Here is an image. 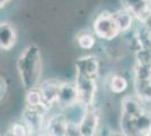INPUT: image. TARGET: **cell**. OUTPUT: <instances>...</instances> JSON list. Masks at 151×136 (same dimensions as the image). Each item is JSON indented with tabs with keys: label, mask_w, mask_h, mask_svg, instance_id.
Here are the masks:
<instances>
[{
	"label": "cell",
	"mask_w": 151,
	"mask_h": 136,
	"mask_svg": "<svg viewBox=\"0 0 151 136\" xmlns=\"http://www.w3.org/2000/svg\"><path fill=\"white\" fill-rule=\"evenodd\" d=\"M17 71L26 91L37 89L42 75V55L37 45H27L17 59Z\"/></svg>",
	"instance_id": "cell-1"
},
{
	"label": "cell",
	"mask_w": 151,
	"mask_h": 136,
	"mask_svg": "<svg viewBox=\"0 0 151 136\" xmlns=\"http://www.w3.org/2000/svg\"><path fill=\"white\" fill-rule=\"evenodd\" d=\"M120 128L122 136H148L151 128V112L147 110L138 116L121 115Z\"/></svg>",
	"instance_id": "cell-2"
},
{
	"label": "cell",
	"mask_w": 151,
	"mask_h": 136,
	"mask_svg": "<svg viewBox=\"0 0 151 136\" xmlns=\"http://www.w3.org/2000/svg\"><path fill=\"white\" fill-rule=\"evenodd\" d=\"M93 30L95 36L104 41H113L122 34L113 13H109L107 10H104L96 16L93 24Z\"/></svg>",
	"instance_id": "cell-3"
},
{
	"label": "cell",
	"mask_w": 151,
	"mask_h": 136,
	"mask_svg": "<svg viewBox=\"0 0 151 136\" xmlns=\"http://www.w3.org/2000/svg\"><path fill=\"white\" fill-rule=\"evenodd\" d=\"M76 85L78 89L79 101L87 105L88 108L95 107V99L97 94V79L82 75H76Z\"/></svg>",
	"instance_id": "cell-4"
},
{
	"label": "cell",
	"mask_w": 151,
	"mask_h": 136,
	"mask_svg": "<svg viewBox=\"0 0 151 136\" xmlns=\"http://www.w3.org/2000/svg\"><path fill=\"white\" fill-rule=\"evenodd\" d=\"M45 113L46 111L44 110L26 105L22 113V121L25 124L31 133H44L45 123H46L44 119Z\"/></svg>",
	"instance_id": "cell-5"
},
{
	"label": "cell",
	"mask_w": 151,
	"mask_h": 136,
	"mask_svg": "<svg viewBox=\"0 0 151 136\" xmlns=\"http://www.w3.org/2000/svg\"><path fill=\"white\" fill-rule=\"evenodd\" d=\"M61 83L62 82H59L55 78H50L41 82L38 85L37 89L41 92L43 102L47 109H50L53 104H57Z\"/></svg>",
	"instance_id": "cell-6"
},
{
	"label": "cell",
	"mask_w": 151,
	"mask_h": 136,
	"mask_svg": "<svg viewBox=\"0 0 151 136\" xmlns=\"http://www.w3.org/2000/svg\"><path fill=\"white\" fill-rule=\"evenodd\" d=\"M79 102V95H78V89L76 82H63L61 83L59 97H58L57 104L62 110L71 107L72 104Z\"/></svg>",
	"instance_id": "cell-7"
},
{
	"label": "cell",
	"mask_w": 151,
	"mask_h": 136,
	"mask_svg": "<svg viewBox=\"0 0 151 136\" xmlns=\"http://www.w3.org/2000/svg\"><path fill=\"white\" fill-rule=\"evenodd\" d=\"M76 71L78 75L87 76L97 79L99 75V61L96 56L87 55L77 59L76 61Z\"/></svg>",
	"instance_id": "cell-8"
},
{
	"label": "cell",
	"mask_w": 151,
	"mask_h": 136,
	"mask_svg": "<svg viewBox=\"0 0 151 136\" xmlns=\"http://www.w3.org/2000/svg\"><path fill=\"white\" fill-rule=\"evenodd\" d=\"M121 4L141 24L151 14L150 0H121Z\"/></svg>",
	"instance_id": "cell-9"
},
{
	"label": "cell",
	"mask_w": 151,
	"mask_h": 136,
	"mask_svg": "<svg viewBox=\"0 0 151 136\" xmlns=\"http://www.w3.org/2000/svg\"><path fill=\"white\" fill-rule=\"evenodd\" d=\"M101 127V113L95 107L89 108L85 118L79 125L82 136H97Z\"/></svg>",
	"instance_id": "cell-10"
},
{
	"label": "cell",
	"mask_w": 151,
	"mask_h": 136,
	"mask_svg": "<svg viewBox=\"0 0 151 136\" xmlns=\"http://www.w3.org/2000/svg\"><path fill=\"white\" fill-rule=\"evenodd\" d=\"M69 123L64 113H54L46 120L44 133L47 136H65Z\"/></svg>",
	"instance_id": "cell-11"
},
{
	"label": "cell",
	"mask_w": 151,
	"mask_h": 136,
	"mask_svg": "<svg viewBox=\"0 0 151 136\" xmlns=\"http://www.w3.org/2000/svg\"><path fill=\"white\" fill-rule=\"evenodd\" d=\"M17 42L16 30L10 23L1 22L0 23V50L8 51L15 47Z\"/></svg>",
	"instance_id": "cell-12"
},
{
	"label": "cell",
	"mask_w": 151,
	"mask_h": 136,
	"mask_svg": "<svg viewBox=\"0 0 151 136\" xmlns=\"http://www.w3.org/2000/svg\"><path fill=\"white\" fill-rule=\"evenodd\" d=\"M88 110H89L88 107L79 101L77 103L72 104L69 108H67L65 110H63V113H64V116L67 118L68 123L79 126Z\"/></svg>",
	"instance_id": "cell-13"
},
{
	"label": "cell",
	"mask_w": 151,
	"mask_h": 136,
	"mask_svg": "<svg viewBox=\"0 0 151 136\" xmlns=\"http://www.w3.org/2000/svg\"><path fill=\"white\" fill-rule=\"evenodd\" d=\"M113 15L117 22V24H119L121 33H127L131 31L133 24H134V20H135L132 14L127 12L124 8H122V9H119L115 13H113Z\"/></svg>",
	"instance_id": "cell-14"
},
{
	"label": "cell",
	"mask_w": 151,
	"mask_h": 136,
	"mask_svg": "<svg viewBox=\"0 0 151 136\" xmlns=\"http://www.w3.org/2000/svg\"><path fill=\"white\" fill-rule=\"evenodd\" d=\"M108 87L114 94H122L124 93L129 87V81L125 76L121 74H114L109 77L108 81Z\"/></svg>",
	"instance_id": "cell-15"
},
{
	"label": "cell",
	"mask_w": 151,
	"mask_h": 136,
	"mask_svg": "<svg viewBox=\"0 0 151 136\" xmlns=\"http://www.w3.org/2000/svg\"><path fill=\"white\" fill-rule=\"evenodd\" d=\"M134 94L143 102H151V81H134Z\"/></svg>",
	"instance_id": "cell-16"
},
{
	"label": "cell",
	"mask_w": 151,
	"mask_h": 136,
	"mask_svg": "<svg viewBox=\"0 0 151 136\" xmlns=\"http://www.w3.org/2000/svg\"><path fill=\"white\" fill-rule=\"evenodd\" d=\"M26 105L27 107H31V108H35V109H41V110H44L47 112V108L45 107L44 102H43V99L41 95V92L38 89H34V90L27 91L26 93Z\"/></svg>",
	"instance_id": "cell-17"
},
{
	"label": "cell",
	"mask_w": 151,
	"mask_h": 136,
	"mask_svg": "<svg viewBox=\"0 0 151 136\" xmlns=\"http://www.w3.org/2000/svg\"><path fill=\"white\" fill-rule=\"evenodd\" d=\"M77 43L83 50H91L96 44V36L93 33L80 32L77 35Z\"/></svg>",
	"instance_id": "cell-18"
},
{
	"label": "cell",
	"mask_w": 151,
	"mask_h": 136,
	"mask_svg": "<svg viewBox=\"0 0 151 136\" xmlns=\"http://www.w3.org/2000/svg\"><path fill=\"white\" fill-rule=\"evenodd\" d=\"M135 64L151 67V48H142L135 52Z\"/></svg>",
	"instance_id": "cell-19"
},
{
	"label": "cell",
	"mask_w": 151,
	"mask_h": 136,
	"mask_svg": "<svg viewBox=\"0 0 151 136\" xmlns=\"http://www.w3.org/2000/svg\"><path fill=\"white\" fill-rule=\"evenodd\" d=\"M8 133L12 136H29L31 132L23 121H16L10 125Z\"/></svg>",
	"instance_id": "cell-20"
},
{
	"label": "cell",
	"mask_w": 151,
	"mask_h": 136,
	"mask_svg": "<svg viewBox=\"0 0 151 136\" xmlns=\"http://www.w3.org/2000/svg\"><path fill=\"white\" fill-rule=\"evenodd\" d=\"M65 136H82V134H81V132H80V128H79L78 125L69 124V127H68L67 135Z\"/></svg>",
	"instance_id": "cell-21"
},
{
	"label": "cell",
	"mask_w": 151,
	"mask_h": 136,
	"mask_svg": "<svg viewBox=\"0 0 151 136\" xmlns=\"http://www.w3.org/2000/svg\"><path fill=\"white\" fill-rule=\"evenodd\" d=\"M7 93V83H6V79L0 76V101L5 97Z\"/></svg>",
	"instance_id": "cell-22"
},
{
	"label": "cell",
	"mask_w": 151,
	"mask_h": 136,
	"mask_svg": "<svg viewBox=\"0 0 151 136\" xmlns=\"http://www.w3.org/2000/svg\"><path fill=\"white\" fill-rule=\"evenodd\" d=\"M113 134V132L111 130V128L106 126V125H101L99 130L97 133V136H111Z\"/></svg>",
	"instance_id": "cell-23"
},
{
	"label": "cell",
	"mask_w": 151,
	"mask_h": 136,
	"mask_svg": "<svg viewBox=\"0 0 151 136\" xmlns=\"http://www.w3.org/2000/svg\"><path fill=\"white\" fill-rule=\"evenodd\" d=\"M9 1H10V0H0V9H1L2 7L6 6V5L8 4V2H9Z\"/></svg>",
	"instance_id": "cell-24"
},
{
	"label": "cell",
	"mask_w": 151,
	"mask_h": 136,
	"mask_svg": "<svg viewBox=\"0 0 151 136\" xmlns=\"http://www.w3.org/2000/svg\"><path fill=\"white\" fill-rule=\"evenodd\" d=\"M111 136H122V135H119V134H114V133H113V134H112Z\"/></svg>",
	"instance_id": "cell-25"
},
{
	"label": "cell",
	"mask_w": 151,
	"mask_h": 136,
	"mask_svg": "<svg viewBox=\"0 0 151 136\" xmlns=\"http://www.w3.org/2000/svg\"><path fill=\"white\" fill-rule=\"evenodd\" d=\"M148 136H151V128H150V132H149V134H148Z\"/></svg>",
	"instance_id": "cell-26"
},
{
	"label": "cell",
	"mask_w": 151,
	"mask_h": 136,
	"mask_svg": "<svg viewBox=\"0 0 151 136\" xmlns=\"http://www.w3.org/2000/svg\"><path fill=\"white\" fill-rule=\"evenodd\" d=\"M43 136H47V135H46V134H45V133H44V134H43Z\"/></svg>",
	"instance_id": "cell-27"
},
{
	"label": "cell",
	"mask_w": 151,
	"mask_h": 136,
	"mask_svg": "<svg viewBox=\"0 0 151 136\" xmlns=\"http://www.w3.org/2000/svg\"><path fill=\"white\" fill-rule=\"evenodd\" d=\"M150 8H151V0H150Z\"/></svg>",
	"instance_id": "cell-28"
},
{
	"label": "cell",
	"mask_w": 151,
	"mask_h": 136,
	"mask_svg": "<svg viewBox=\"0 0 151 136\" xmlns=\"http://www.w3.org/2000/svg\"><path fill=\"white\" fill-rule=\"evenodd\" d=\"M0 136H1V134H0Z\"/></svg>",
	"instance_id": "cell-29"
}]
</instances>
